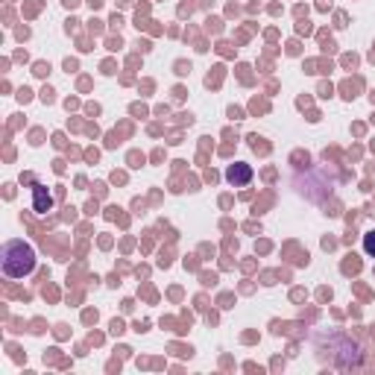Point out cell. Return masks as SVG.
Wrapping results in <instances>:
<instances>
[{
    "instance_id": "obj_1",
    "label": "cell",
    "mask_w": 375,
    "mask_h": 375,
    "mask_svg": "<svg viewBox=\"0 0 375 375\" xmlns=\"http://www.w3.org/2000/svg\"><path fill=\"white\" fill-rule=\"evenodd\" d=\"M35 270V252L24 240H9L4 243V273L12 278H24Z\"/></svg>"
},
{
    "instance_id": "obj_2",
    "label": "cell",
    "mask_w": 375,
    "mask_h": 375,
    "mask_svg": "<svg viewBox=\"0 0 375 375\" xmlns=\"http://www.w3.org/2000/svg\"><path fill=\"white\" fill-rule=\"evenodd\" d=\"M226 179L238 188V185H247L250 179H252V167L250 164H232L229 171H226Z\"/></svg>"
},
{
    "instance_id": "obj_3",
    "label": "cell",
    "mask_w": 375,
    "mask_h": 375,
    "mask_svg": "<svg viewBox=\"0 0 375 375\" xmlns=\"http://www.w3.org/2000/svg\"><path fill=\"white\" fill-rule=\"evenodd\" d=\"M50 205H53V199H50V194H47V188L35 185V188H32V209L39 211V214H44Z\"/></svg>"
},
{
    "instance_id": "obj_4",
    "label": "cell",
    "mask_w": 375,
    "mask_h": 375,
    "mask_svg": "<svg viewBox=\"0 0 375 375\" xmlns=\"http://www.w3.org/2000/svg\"><path fill=\"white\" fill-rule=\"evenodd\" d=\"M364 252H367L369 258H375V232H367V235H364Z\"/></svg>"
}]
</instances>
